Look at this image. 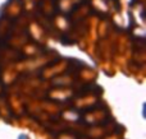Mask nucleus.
<instances>
[{
  "label": "nucleus",
  "instance_id": "nucleus-1",
  "mask_svg": "<svg viewBox=\"0 0 146 139\" xmlns=\"http://www.w3.org/2000/svg\"><path fill=\"white\" fill-rule=\"evenodd\" d=\"M18 139H28L27 137H26V135H19V138Z\"/></svg>",
  "mask_w": 146,
  "mask_h": 139
}]
</instances>
